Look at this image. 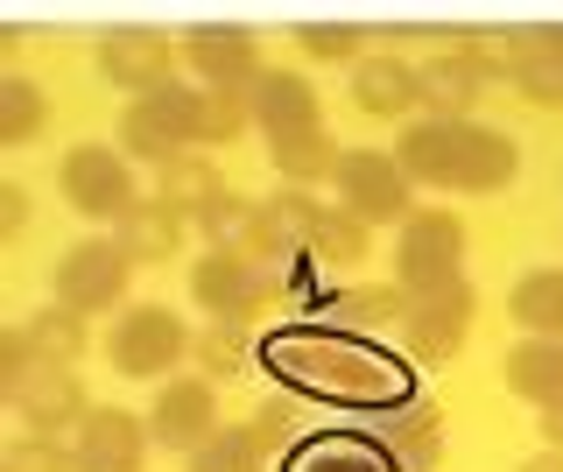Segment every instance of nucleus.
I'll return each instance as SVG.
<instances>
[{
    "label": "nucleus",
    "mask_w": 563,
    "mask_h": 472,
    "mask_svg": "<svg viewBox=\"0 0 563 472\" xmlns=\"http://www.w3.org/2000/svg\"><path fill=\"white\" fill-rule=\"evenodd\" d=\"M261 366L282 381V395L317 402V409H345V416H387L401 402H416V360L395 353L380 339H352L317 318L275 325L261 339Z\"/></svg>",
    "instance_id": "nucleus-1"
},
{
    "label": "nucleus",
    "mask_w": 563,
    "mask_h": 472,
    "mask_svg": "<svg viewBox=\"0 0 563 472\" xmlns=\"http://www.w3.org/2000/svg\"><path fill=\"white\" fill-rule=\"evenodd\" d=\"M395 163L416 190H457V198H493L515 184L521 142L479 120H409L395 142Z\"/></svg>",
    "instance_id": "nucleus-2"
},
{
    "label": "nucleus",
    "mask_w": 563,
    "mask_h": 472,
    "mask_svg": "<svg viewBox=\"0 0 563 472\" xmlns=\"http://www.w3.org/2000/svg\"><path fill=\"white\" fill-rule=\"evenodd\" d=\"M205 149V92L198 85H169V92H148L120 113V155L128 163H184V155Z\"/></svg>",
    "instance_id": "nucleus-3"
},
{
    "label": "nucleus",
    "mask_w": 563,
    "mask_h": 472,
    "mask_svg": "<svg viewBox=\"0 0 563 472\" xmlns=\"http://www.w3.org/2000/svg\"><path fill=\"white\" fill-rule=\"evenodd\" d=\"M190 353H198V331L176 318L169 304H134L106 331V360L128 381H169V366H184Z\"/></svg>",
    "instance_id": "nucleus-4"
},
{
    "label": "nucleus",
    "mask_w": 563,
    "mask_h": 472,
    "mask_svg": "<svg viewBox=\"0 0 563 472\" xmlns=\"http://www.w3.org/2000/svg\"><path fill=\"white\" fill-rule=\"evenodd\" d=\"M128 283H134L128 248H120V240H99V233L49 261V304L78 310V318H92V310H120V304H128Z\"/></svg>",
    "instance_id": "nucleus-5"
},
{
    "label": "nucleus",
    "mask_w": 563,
    "mask_h": 472,
    "mask_svg": "<svg viewBox=\"0 0 563 472\" xmlns=\"http://www.w3.org/2000/svg\"><path fill=\"white\" fill-rule=\"evenodd\" d=\"M57 184H64V205L78 219H92V226H120L141 205V190H134V163L120 149H106V142H78V149H64V163H57Z\"/></svg>",
    "instance_id": "nucleus-6"
},
{
    "label": "nucleus",
    "mask_w": 563,
    "mask_h": 472,
    "mask_svg": "<svg viewBox=\"0 0 563 472\" xmlns=\"http://www.w3.org/2000/svg\"><path fill=\"white\" fill-rule=\"evenodd\" d=\"M339 205L352 219H366V226H409L422 205H416V184H409V169L395 163V149H345V163H339Z\"/></svg>",
    "instance_id": "nucleus-7"
},
{
    "label": "nucleus",
    "mask_w": 563,
    "mask_h": 472,
    "mask_svg": "<svg viewBox=\"0 0 563 472\" xmlns=\"http://www.w3.org/2000/svg\"><path fill=\"white\" fill-rule=\"evenodd\" d=\"M472 318H479V289L472 283L422 289V296H409V310H401V353L416 366H444V360L465 353Z\"/></svg>",
    "instance_id": "nucleus-8"
},
{
    "label": "nucleus",
    "mask_w": 563,
    "mask_h": 472,
    "mask_svg": "<svg viewBox=\"0 0 563 472\" xmlns=\"http://www.w3.org/2000/svg\"><path fill=\"white\" fill-rule=\"evenodd\" d=\"M395 283L409 289V296L465 283V219L437 212V205H430V212H416L395 233Z\"/></svg>",
    "instance_id": "nucleus-9"
},
{
    "label": "nucleus",
    "mask_w": 563,
    "mask_h": 472,
    "mask_svg": "<svg viewBox=\"0 0 563 472\" xmlns=\"http://www.w3.org/2000/svg\"><path fill=\"white\" fill-rule=\"evenodd\" d=\"M190 304L211 310V325H246L254 310L282 304V283H275V268H261V261L211 248L198 268H190Z\"/></svg>",
    "instance_id": "nucleus-10"
},
{
    "label": "nucleus",
    "mask_w": 563,
    "mask_h": 472,
    "mask_svg": "<svg viewBox=\"0 0 563 472\" xmlns=\"http://www.w3.org/2000/svg\"><path fill=\"white\" fill-rule=\"evenodd\" d=\"M225 424H219V395H211V381L205 374H169L163 388H155V402H148V437L163 451H198V444H211Z\"/></svg>",
    "instance_id": "nucleus-11"
},
{
    "label": "nucleus",
    "mask_w": 563,
    "mask_h": 472,
    "mask_svg": "<svg viewBox=\"0 0 563 472\" xmlns=\"http://www.w3.org/2000/svg\"><path fill=\"white\" fill-rule=\"evenodd\" d=\"M184 64L198 72V92H254V85L268 78V57H261L254 29H233V22L190 29Z\"/></svg>",
    "instance_id": "nucleus-12"
},
{
    "label": "nucleus",
    "mask_w": 563,
    "mask_h": 472,
    "mask_svg": "<svg viewBox=\"0 0 563 472\" xmlns=\"http://www.w3.org/2000/svg\"><path fill=\"white\" fill-rule=\"evenodd\" d=\"M176 64H184V50H169L155 29H113V36L99 43V78L113 85V92H169L176 85Z\"/></svg>",
    "instance_id": "nucleus-13"
},
{
    "label": "nucleus",
    "mask_w": 563,
    "mask_h": 472,
    "mask_svg": "<svg viewBox=\"0 0 563 472\" xmlns=\"http://www.w3.org/2000/svg\"><path fill=\"white\" fill-rule=\"evenodd\" d=\"M148 416L134 409H92L78 430H70V459H78V472H141L148 465Z\"/></svg>",
    "instance_id": "nucleus-14"
},
{
    "label": "nucleus",
    "mask_w": 563,
    "mask_h": 472,
    "mask_svg": "<svg viewBox=\"0 0 563 472\" xmlns=\"http://www.w3.org/2000/svg\"><path fill=\"white\" fill-rule=\"evenodd\" d=\"M317 325L331 331H352V339H401V310H409V289L401 283H352V289H331L317 296Z\"/></svg>",
    "instance_id": "nucleus-15"
},
{
    "label": "nucleus",
    "mask_w": 563,
    "mask_h": 472,
    "mask_svg": "<svg viewBox=\"0 0 563 472\" xmlns=\"http://www.w3.org/2000/svg\"><path fill=\"white\" fill-rule=\"evenodd\" d=\"M282 472H401L366 424H317L296 451H282Z\"/></svg>",
    "instance_id": "nucleus-16"
},
{
    "label": "nucleus",
    "mask_w": 563,
    "mask_h": 472,
    "mask_svg": "<svg viewBox=\"0 0 563 472\" xmlns=\"http://www.w3.org/2000/svg\"><path fill=\"white\" fill-rule=\"evenodd\" d=\"M8 409L29 424V437H64V430H78L85 416H92V402H85L78 366H35Z\"/></svg>",
    "instance_id": "nucleus-17"
},
{
    "label": "nucleus",
    "mask_w": 563,
    "mask_h": 472,
    "mask_svg": "<svg viewBox=\"0 0 563 472\" xmlns=\"http://www.w3.org/2000/svg\"><path fill=\"white\" fill-rule=\"evenodd\" d=\"M352 107L366 120H409L422 113V85H416V64L395 57V50H366L352 64Z\"/></svg>",
    "instance_id": "nucleus-18"
},
{
    "label": "nucleus",
    "mask_w": 563,
    "mask_h": 472,
    "mask_svg": "<svg viewBox=\"0 0 563 472\" xmlns=\"http://www.w3.org/2000/svg\"><path fill=\"white\" fill-rule=\"evenodd\" d=\"M254 128L268 134V142L317 134V128H324V99H317V85L303 72H282V64H268V78L254 85Z\"/></svg>",
    "instance_id": "nucleus-19"
},
{
    "label": "nucleus",
    "mask_w": 563,
    "mask_h": 472,
    "mask_svg": "<svg viewBox=\"0 0 563 472\" xmlns=\"http://www.w3.org/2000/svg\"><path fill=\"white\" fill-rule=\"evenodd\" d=\"M387 444V459H395L401 472H437L444 465V416H437V402H401V409H387L366 424Z\"/></svg>",
    "instance_id": "nucleus-20"
},
{
    "label": "nucleus",
    "mask_w": 563,
    "mask_h": 472,
    "mask_svg": "<svg viewBox=\"0 0 563 472\" xmlns=\"http://www.w3.org/2000/svg\"><path fill=\"white\" fill-rule=\"evenodd\" d=\"M416 85H422L416 120H472V107H479V92H486V72L451 43V50H437V57L416 64Z\"/></svg>",
    "instance_id": "nucleus-21"
},
{
    "label": "nucleus",
    "mask_w": 563,
    "mask_h": 472,
    "mask_svg": "<svg viewBox=\"0 0 563 472\" xmlns=\"http://www.w3.org/2000/svg\"><path fill=\"white\" fill-rule=\"evenodd\" d=\"M507 78L536 107H563V29H507Z\"/></svg>",
    "instance_id": "nucleus-22"
},
{
    "label": "nucleus",
    "mask_w": 563,
    "mask_h": 472,
    "mask_svg": "<svg viewBox=\"0 0 563 472\" xmlns=\"http://www.w3.org/2000/svg\"><path fill=\"white\" fill-rule=\"evenodd\" d=\"M507 395H521L528 409H556L563 402V339H521L500 360Z\"/></svg>",
    "instance_id": "nucleus-23"
},
{
    "label": "nucleus",
    "mask_w": 563,
    "mask_h": 472,
    "mask_svg": "<svg viewBox=\"0 0 563 472\" xmlns=\"http://www.w3.org/2000/svg\"><path fill=\"white\" fill-rule=\"evenodd\" d=\"M120 248H128L134 268H155V261H169V254H184V219L169 212L163 198H141L128 219H120Z\"/></svg>",
    "instance_id": "nucleus-24"
},
{
    "label": "nucleus",
    "mask_w": 563,
    "mask_h": 472,
    "mask_svg": "<svg viewBox=\"0 0 563 472\" xmlns=\"http://www.w3.org/2000/svg\"><path fill=\"white\" fill-rule=\"evenodd\" d=\"M507 318H515L528 339H563V268H528L515 289H507Z\"/></svg>",
    "instance_id": "nucleus-25"
},
{
    "label": "nucleus",
    "mask_w": 563,
    "mask_h": 472,
    "mask_svg": "<svg viewBox=\"0 0 563 472\" xmlns=\"http://www.w3.org/2000/svg\"><path fill=\"white\" fill-rule=\"evenodd\" d=\"M219 169H211V155H184V163H169V169H155V198L169 205L184 226H198L211 205H219Z\"/></svg>",
    "instance_id": "nucleus-26"
},
{
    "label": "nucleus",
    "mask_w": 563,
    "mask_h": 472,
    "mask_svg": "<svg viewBox=\"0 0 563 472\" xmlns=\"http://www.w3.org/2000/svg\"><path fill=\"white\" fill-rule=\"evenodd\" d=\"M268 163H275V177H282V184H303V190H317V184H331V177H339L345 149L331 142L324 128H317V134H289V142H268Z\"/></svg>",
    "instance_id": "nucleus-27"
},
{
    "label": "nucleus",
    "mask_w": 563,
    "mask_h": 472,
    "mask_svg": "<svg viewBox=\"0 0 563 472\" xmlns=\"http://www.w3.org/2000/svg\"><path fill=\"white\" fill-rule=\"evenodd\" d=\"M29 345H35V360L43 366H78L85 360V345H92V331H85L78 310H64V304H49V310H29Z\"/></svg>",
    "instance_id": "nucleus-28"
},
{
    "label": "nucleus",
    "mask_w": 563,
    "mask_h": 472,
    "mask_svg": "<svg viewBox=\"0 0 563 472\" xmlns=\"http://www.w3.org/2000/svg\"><path fill=\"white\" fill-rule=\"evenodd\" d=\"M366 254H374V226L352 219L345 205H331L324 226H317V240H310V261L317 268H360Z\"/></svg>",
    "instance_id": "nucleus-29"
},
{
    "label": "nucleus",
    "mask_w": 563,
    "mask_h": 472,
    "mask_svg": "<svg viewBox=\"0 0 563 472\" xmlns=\"http://www.w3.org/2000/svg\"><path fill=\"white\" fill-rule=\"evenodd\" d=\"M43 120H49V107H43V85L22 78V72H8V78H0V149H29L35 134H43Z\"/></svg>",
    "instance_id": "nucleus-30"
},
{
    "label": "nucleus",
    "mask_w": 563,
    "mask_h": 472,
    "mask_svg": "<svg viewBox=\"0 0 563 472\" xmlns=\"http://www.w3.org/2000/svg\"><path fill=\"white\" fill-rule=\"evenodd\" d=\"M268 459H275V451L261 444V437L246 430V424H225L219 437H211V444L190 451L184 472H268Z\"/></svg>",
    "instance_id": "nucleus-31"
},
{
    "label": "nucleus",
    "mask_w": 563,
    "mask_h": 472,
    "mask_svg": "<svg viewBox=\"0 0 563 472\" xmlns=\"http://www.w3.org/2000/svg\"><path fill=\"white\" fill-rule=\"evenodd\" d=\"M190 360H198L205 381H240L246 366L261 360V345L246 339V325H205V331H198V353H190Z\"/></svg>",
    "instance_id": "nucleus-32"
},
{
    "label": "nucleus",
    "mask_w": 563,
    "mask_h": 472,
    "mask_svg": "<svg viewBox=\"0 0 563 472\" xmlns=\"http://www.w3.org/2000/svg\"><path fill=\"white\" fill-rule=\"evenodd\" d=\"M246 430H254L261 444L275 451V459H282V451H296V444L310 437V430H303V402H296V395H282V388H275L268 402H261L254 416H246Z\"/></svg>",
    "instance_id": "nucleus-33"
},
{
    "label": "nucleus",
    "mask_w": 563,
    "mask_h": 472,
    "mask_svg": "<svg viewBox=\"0 0 563 472\" xmlns=\"http://www.w3.org/2000/svg\"><path fill=\"white\" fill-rule=\"evenodd\" d=\"M254 212H261L254 198H240V190H219V205H211V212L198 219V233L211 240V248L240 254V248H246V233H254Z\"/></svg>",
    "instance_id": "nucleus-34"
},
{
    "label": "nucleus",
    "mask_w": 563,
    "mask_h": 472,
    "mask_svg": "<svg viewBox=\"0 0 563 472\" xmlns=\"http://www.w3.org/2000/svg\"><path fill=\"white\" fill-rule=\"evenodd\" d=\"M296 50L317 64H360L366 57V29H352V22H310V29H296Z\"/></svg>",
    "instance_id": "nucleus-35"
},
{
    "label": "nucleus",
    "mask_w": 563,
    "mask_h": 472,
    "mask_svg": "<svg viewBox=\"0 0 563 472\" xmlns=\"http://www.w3.org/2000/svg\"><path fill=\"white\" fill-rule=\"evenodd\" d=\"M254 128V92H205V149H233Z\"/></svg>",
    "instance_id": "nucleus-36"
},
{
    "label": "nucleus",
    "mask_w": 563,
    "mask_h": 472,
    "mask_svg": "<svg viewBox=\"0 0 563 472\" xmlns=\"http://www.w3.org/2000/svg\"><path fill=\"white\" fill-rule=\"evenodd\" d=\"M0 472H78V459H70V444H57V437H14L8 451H0Z\"/></svg>",
    "instance_id": "nucleus-37"
},
{
    "label": "nucleus",
    "mask_w": 563,
    "mask_h": 472,
    "mask_svg": "<svg viewBox=\"0 0 563 472\" xmlns=\"http://www.w3.org/2000/svg\"><path fill=\"white\" fill-rule=\"evenodd\" d=\"M35 366H43V360H35L29 331H22V325H14V331H0V402H14V395H22V381L35 374Z\"/></svg>",
    "instance_id": "nucleus-38"
},
{
    "label": "nucleus",
    "mask_w": 563,
    "mask_h": 472,
    "mask_svg": "<svg viewBox=\"0 0 563 472\" xmlns=\"http://www.w3.org/2000/svg\"><path fill=\"white\" fill-rule=\"evenodd\" d=\"M22 233H29V190L0 184V240H22Z\"/></svg>",
    "instance_id": "nucleus-39"
},
{
    "label": "nucleus",
    "mask_w": 563,
    "mask_h": 472,
    "mask_svg": "<svg viewBox=\"0 0 563 472\" xmlns=\"http://www.w3.org/2000/svg\"><path fill=\"white\" fill-rule=\"evenodd\" d=\"M536 416H542V424H536L542 430V451H563V402H556V409H536Z\"/></svg>",
    "instance_id": "nucleus-40"
},
{
    "label": "nucleus",
    "mask_w": 563,
    "mask_h": 472,
    "mask_svg": "<svg viewBox=\"0 0 563 472\" xmlns=\"http://www.w3.org/2000/svg\"><path fill=\"white\" fill-rule=\"evenodd\" d=\"M521 472H563V451H536V459H521Z\"/></svg>",
    "instance_id": "nucleus-41"
}]
</instances>
